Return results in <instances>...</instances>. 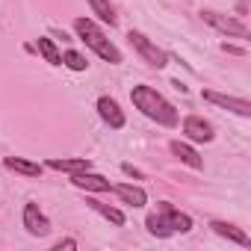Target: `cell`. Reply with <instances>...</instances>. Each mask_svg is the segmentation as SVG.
<instances>
[{"mask_svg":"<svg viewBox=\"0 0 251 251\" xmlns=\"http://www.w3.org/2000/svg\"><path fill=\"white\" fill-rule=\"evenodd\" d=\"M62 62H65L71 71H86V68H89L86 56H83V53H77V50H68V53H62Z\"/></svg>","mask_w":251,"mask_h":251,"instance_id":"d6986e66","label":"cell"},{"mask_svg":"<svg viewBox=\"0 0 251 251\" xmlns=\"http://www.w3.org/2000/svg\"><path fill=\"white\" fill-rule=\"evenodd\" d=\"M130 98H133V106H136V109H142L148 118H154L157 124H163V127H175V124H177V109H175L157 89H151V86H136V89L130 92Z\"/></svg>","mask_w":251,"mask_h":251,"instance_id":"6da1fadb","label":"cell"},{"mask_svg":"<svg viewBox=\"0 0 251 251\" xmlns=\"http://www.w3.org/2000/svg\"><path fill=\"white\" fill-rule=\"evenodd\" d=\"M183 133H186L192 142H210V139H213V127H210L204 118H198V115L183 118Z\"/></svg>","mask_w":251,"mask_h":251,"instance_id":"ba28073f","label":"cell"},{"mask_svg":"<svg viewBox=\"0 0 251 251\" xmlns=\"http://www.w3.org/2000/svg\"><path fill=\"white\" fill-rule=\"evenodd\" d=\"M89 6L95 9V15H98L100 21L115 24V12H112V6H109V0H89Z\"/></svg>","mask_w":251,"mask_h":251,"instance_id":"ac0fdd59","label":"cell"},{"mask_svg":"<svg viewBox=\"0 0 251 251\" xmlns=\"http://www.w3.org/2000/svg\"><path fill=\"white\" fill-rule=\"evenodd\" d=\"M71 183L80 186V189H89V192H109V189H112L103 175H92L89 169H86V172H77V175L71 177Z\"/></svg>","mask_w":251,"mask_h":251,"instance_id":"9c48e42d","label":"cell"},{"mask_svg":"<svg viewBox=\"0 0 251 251\" xmlns=\"http://www.w3.org/2000/svg\"><path fill=\"white\" fill-rule=\"evenodd\" d=\"M127 39H130V45L145 56V62H151L154 68H166V65H169V53H166V50H160V48H157L148 36H142L139 30H130V33H127Z\"/></svg>","mask_w":251,"mask_h":251,"instance_id":"277c9868","label":"cell"},{"mask_svg":"<svg viewBox=\"0 0 251 251\" xmlns=\"http://www.w3.org/2000/svg\"><path fill=\"white\" fill-rule=\"evenodd\" d=\"M112 189H115V195H118V198H124V201L133 204V207H145V201H148V195H145V189H142V186L118 183V186H112Z\"/></svg>","mask_w":251,"mask_h":251,"instance_id":"7c38bea8","label":"cell"},{"mask_svg":"<svg viewBox=\"0 0 251 251\" xmlns=\"http://www.w3.org/2000/svg\"><path fill=\"white\" fill-rule=\"evenodd\" d=\"M48 169H53V172H68V175H77V172H86V169H92V163L89 160H48Z\"/></svg>","mask_w":251,"mask_h":251,"instance_id":"9a60e30c","label":"cell"},{"mask_svg":"<svg viewBox=\"0 0 251 251\" xmlns=\"http://www.w3.org/2000/svg\"><path fill=\"white\" fill-rule=\"evenodd\" d=\"M204 100H210V103H216V106H222V109H230V112H236V115H242V118H248L251 115V103L248 100H242V98H227V95H219V92H204Z\"/></svg>","mask_w":251,"mask_h":251,"instance_id":"8992f818","label":"cell"},{"mask_svg":"<svg viewBox=\"0 0 251 251\" xmlns=\"http://www.w3.org/2000/svg\"><path fill=\"white\" fill-rule=\"evenodd\" d=\"M74 30H77V36H80V39H83V42H86V45H89L100 59L112 62V65H118V62H121V50H118V48H115V45H112L100 30H98V24H95V21H89V18H77V21H74Z\"/></svg>","mask_w":251,"mask_h":251,"instance_id":"3957f363","label":"cell"},{"mask_svg":"<svg viewBox=\"0 0 251 251\" xmlns=\"http://www.w3.org/2000/svg\"><path fill=\"white\" fill-rule=\"evenodd\" d=\"M222 50H227V53H236V56H239V53H245L242 48H236V45H227V42L222 45Z\"/></svg>","mask_w":251,"mask_h":251,"instance_id":"7402d4cb","label":"cell"},{"mask_svg":"<svg viewBox=\"0 0 251 251\" xmlns=\"http://www.w3.org/2000/svg\"><path fill=\"white\" fill-rule=\"evenodd\" d=\"M201 18H204L213 30L225 33V36H236V39H248V36H251V33H248V27H245L242 21H236V18H227V15L210 12V9H204V12H201Z\"/></svg>","mask_w":251,"mask_h":251,"instance_id":"5b68a950","label":"cell"},{"mask_svg":"<svg viewBox=\"0 0 251 251\" xmlns=\"http://www.w3.org/2000/svg\"><path fill=\"white\" fill-rule=\"evenodd\" d=\"M24 227H27L33 236H45V233L50 230V222H48V216H45L36 204H27V207H24Z\"/></svg>","mask_w":251,"mask_h":251,"instance_id":"52a82bcc","label":"cell"},{"mask_svg":"<svg viewBox=\"0 0 251 251\" xmlns=\"http://www.w3.org/2000/svg\"><path fill=\"white\" fill-rule=\"evenodd\" d=\"M86 204H89L95 213H100L103 219H109L112 225H124V213H121V210H115V207H109V204H103V201H98V198H89Z\"/></svg>","mask_w":251,"mask_h":251,"instance_id":"2e32d148","label":"cell"},{"mask_svg":"<svg viewBox=\"0 0 251 251\" xmlns=\"http://www.w3.org/2000/svg\"><path fill=\"white\" fill-rule=\"evenodd\" d=\"M36 48H39V53H42L50 65H62V53L56 50V45H53L50 39H39V42H36Z\"/></svg>","mask_w":251,"mask_h":251,"instance_id":"e0dca14e","label":"cell"},{"mask_svg":"<svg viewBox=\"0 0 251 251\" xmlns=\"http://www.w3.org/2000/svg\"><path fill=\"white\" fill-rule=\"evenodd\" d=\"M210 227L219 233V236H225V239H230V242H236V245H251V239H248V233L245 230H239V227H233V225H227V222H210Z\"/></svg>","mask_w":251,"mask_h":251,"instance_id":"8fae6325","label":"cell"},{"mask_svg":"<svg viewBox=\"0 0 251 251\" xmlns=\"http://www.w3.org/2000/svg\"><path fill=\"white\" fill-rule=\"evenodd\" d=\"M172 154L180 160V163H186L189 169H204V160L198 157V151L195 148H189L186 142H172Z\"/></svg>","mask_w":251,"mask_h":251,"instance_id":"4fadbf2b","label":"cell"},{"mask_svg":"<svg viewBox=\"0 0 251 251\" xmlns=\"http://www.w3.org/2000/svg\"><path fill=\"white\" fill-rule=\"evenodd\" d=\"M62 248H77V242H74V239H59V242L53 245V251H62Z\"/></svg>","mask_w":251,"mask_h":251,"instance_id":"ffe728a7","label":"cell"},{"mask_svg":"<svg viewBox=\"0 0 251 251\" xmlns=\"http://www.w3.org/2000/svg\"><path fill=\"white\" fill-rule=\"evenodd\" d=\"M3 166H6V169H12V172H21V175H27V177H39V175H42V166H39V163L21 160V157H6V160H3Z\"/></svg>","mask_w":251,"mask_h":251,"instance_id":"5bb4252c","label":"cell"},{"mask_svg":"<svg viewBox=\"0 0 251 251\" xmlns=\"http://www.w3.org/2000/svg\"><path fill=\"white\" fill-rule=\"evenodd\" d=\"M98 115L109 124L112 130L124 127V112H121V106H118L112 98H100V100H98Z\"/></svg>","mask_w":251,"mask_h":251,"instance_id":"30bf717a","label":"cell"},{"mask_svg":"<svg viewBox=\"0 0 251 251\" xmlns=\"http://www.w3.org/2000/svg\"><path fill=\"white\" fill-rule=\"evenodd\" d=\"M121 169H124V175H130V177H142V172H139V169H133L130 163H124Z\"/></svg>","mask_w":251,"mask_h":251,"instance_id":"44dd1931","label":"cell"},{"mask_svg":"<svg viewBox=\"0 0 251 251\" xmlns=\"http://www.w3.org/2000/svg\"><path fill=\"white\" fill-rule=\"evenodd\" d=\"M148 230L154 233V236H172V233H186V230H192V219L186 216V213H180V210H175L172 204H160L157 207V213H151L148 216Z\"/></svg>","mask_w":251,"mask_h":251,"instance_id":"7a4b0ae2","label":"cell"}]
</instances>
